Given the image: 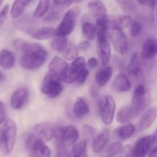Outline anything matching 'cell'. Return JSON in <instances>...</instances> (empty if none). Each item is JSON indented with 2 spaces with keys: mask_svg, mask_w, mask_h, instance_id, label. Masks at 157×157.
Instances as JSON below:
<instances>
[{
  "mask_svg": "<svg viewBox=\"0 0 157 157\" xmlns=\"http://www.w3.org/2000/svg\"><path fill=\"white\" fill-rule=\"evenodd\" d=\"M123 149V145L120 142H114L110 143L102 151V157H115Z\"/></svg>",
  "mask_w": 157,
  "mask_h": 157,
  "instance_id": "cell-31",
  "label": "cell"
},
{
  "mask_svg": "<svg viewBox=\"0 0 157 157\" xmlns=\"http://www.w3.org/2000/svg\"><path fill=\"white\" fill-rule=\"evenodd\" d=\"M148 105H149V99L147 97V92L144 85L140 83L134 90L130 106L135 110L139 116L143 113Z\"/></svg>",
  "mask_w": 157,
  "mask_h": 157,
  "instance_id": "cell-9",
  "label": "cell"
},
{
  "mask_svg": "<svg viewBox=\"0 0 157 157\" xmlns=\"http://www.w3.org/2000/svg\"><path fill=\"white\" fill-rule=\"evenodd\" d=\"M78 49L74 44H70L67 49L63 52V57L66 60H74L78 57Z\"/></svg>",
  "mask_w": 157,
  "mask_h": 157,
  "instance_id": "cell-35",
  "label": "cell"
},
{
  "mask_svg": "<svg viewBox=\"0 0 157 157\" xmlns=\"http://www.w3.org/2000/svg\"><path fill=\"white\" fill-rule=\"evenodd\" d=\"M54 137L57 141L66 146L74 145L79 137V132L74 126L68 125L66 126H54Z\"/></svg>",
  "mask_w": 157,
  "mask_h": 157,
  "instance_id": "cell-5",
  "label": "cell"
},
{
  "mask_svg": "<svg viewBox=\"0 0 157 157\" xmlns=\"http://www.w3.org/2000/svg\"><path fill=\"white\" fill-rule=\"evenodd\" d=\"M129 33L132 37H137L142 32V25L138 21L132 20L129 26Z\"/></svg>",
  "mask_w": 157,
  "mask_h": 157,
  "instance_id": "cell-39",
  "label": "cell"
},
{
  "mask_svg": "<svg viewBox=\"0 0 157 157\" xmlns=\"http://www.w3.org/2000/svg\"><path fill=\"white\" fill-rule=\"evenodd\" d=\"M60 77L53 72H48L45 75L42 84V93L50 99H54L59 96L63 90Z\"/></svg>",
  "mask_w": 157,
  "mask_h": 157,
  "instance_id": "cell-4",
  "label": "cell"
},
{
  "mask_svg": "<svg viewBox=\"0 0 157 157\" xmlns=\"http://www.w3.org/2000/svg\"><path fill=\"white\" fill-rule=\"evenodd\" d=\"M88 75H89V71H88V69H86L83 72H82V74H81V75L79 76V78H78V81H77V82H78V83L81 86L83 85V84L86 82L87 78H88Z\"/></svg>",
  "mask_w": 157,
  "mask_h": 157,
  "instance_id": "cell-45",
  "label": "cell"
},
{
  "mask_svg": "<svg viewBox=\"0 0 157 157\" xmlns=\"http://www.w3.org/2000/svg\"><path fill=\"white\" fill-rule=\"evenodd\" d=\"M136 2H138L140 5L143 6H147L149 8H152L155 4L157 0H135Z\"/></svg>",
  "mask_w": 157,
  "mask_h": 157,
  "instance_id": "cell-42",
  "label": "cell"
},
{
  "mask_svg": "<svg viewBox=\"0 0 157 157\" xmlns=\"http://www.w3.org/2000/svg\"><path fill=\"white\" fill-rule=\"evenodd\" d=\"M131 82L124 74H118L113 81V88L120 93H126L131 89Z\"/></svg>",
  "mask_w": 157,
  "mask_h": 157,
  "instance_id": "cell-21",
  "label": "cell"
},
{
  "mask_svg": "<svg viewBox=\"0 0 157 157\" xmlns=\"http://www.w3.org/2000/svg\"><path fill=\"white\" fill-rule=\"evenodd\" d=\"M52 1H54V0H52Z\"/></svg>",
  "mask_w": 157,
  "mask_h": 157,
  "instance_id": "cell-54",
  "label": "cell"
},
{
  "mask_svg": "<svg viewBox=\"0 0 157 157\" xmlns=\"http://www.w3.org/2000/svg\"><path fill=\"white\" fill-rule=\"evenodd\" d=\"M6 120V110L2 101L0 100V125L3 124Z\"/></svg>",
  "mask_w": 157,
  "mask_h": 157,
  "instance_id": "cell-41",
  "label": "cell"
},
{
  "mask_svg": "<svg viewBox=\"0 0 157 157\" xmlns=\"http://www.w3.org/2000/svg\"><path fill=\"white\" fill-rule=\"evenodd\" d=\"M82 0H74V2H80Z\"/></svg>",
  "mask_w": 157,
  "mask_h": 157,
  "instance_id": "cell-51",
  "label": "cell"
},
{
  "mask_svg": "<svg viewBox=\"0 0 157 157\" xmlns=\"http://www.w3.org/2000/svg\"><path fill=\"white\" fill-rule=\"evenodd\" d=\"M157 118V107H152L146 110L140 118L137 123V129L142 132L150 127Z\"/></svg>",
  "mask_w": 157,
  "mask_h": 157,
  "instance_id": "cell-14",
  "label": "cell"
},
{
  "mask_svg": "<svg viewBox=\"0 0 157 157\" xmlns=\"http://www.w3.org/2000/svg\"><path fill=\"white\" fill-rule=\"evenodd\" d=\"M29 157H42V156L37 155V154H35V153H33V152H31V154H30V155Z\"/></svg>",
  "mask_w": 157,
  "mask_h": 157,
  "instance_id": "cell-49",
  "label": "cell"
},
{
  "mask_svg": "<svg viewBox=\"0 0 157 157\" xmlns=\"http://www.w3.org/2000/svg\"><path fill=\"white\" fill-rule=\"evenodd\" d=\"M129 73L133 78L137 81H143L144 79V73L142 69L141 66H136V67L129 68L128 69Z\"/></svg>",
  "mask_w": 157,
  "mask_h": 157,
  "instance_id": "cell-36",
  "label": "cell"
},
{
  "mask_svg": "<svg viewBox=\"0 0 157 157\" xmlns=\"http://www.w3.org/2000/svg\"><path fill=\"white\" fill-rule=\"evenodd\" d=\"M2 78H3V74H2V72L0 70V82L2 81Z\"/></svg>",
  "mask_w": 157,
  "mask_h": 157,
  "instance_id": "cell-50",
  "label": "cell"
},
{
  "mask_svg": "<svg viewBox=\"0 0 157 157\" xmlns=\"http://www.w3.org/2000/svg\"><path fill=\"white\" fill-rule=\"evenodd\" d=\"M51 6V0H39L33 16L36 18H42L48 13Z\"/></svg>",
  "mask_w": 157,
  "mask_h": 157,
  "instance_id": "cell-33",
  "label": "cell"
},
{
  "mask_svg": "<svg viewBox=\"0 0 157 157\" xmlns=\"http://www.w3.org/2000/svg\"><path fill=\"white\" fill-rule=\"evenodd\" d=\"M59 19V14H57V13H52L51 12L44 19V22H53L57 21Z\"/></svg>",
  "mask_w": 157,
  "mask_h": 157,
  "instance_id": "cell-44",
  "label": "cell"
},
{
  "mask_svg": "<svg viewBox=\"0 0 157 157\" xmlns=\"http://www.w3.org/2000/svg\"><path fill=\"white\" fill-rule=\"evenodd\" d=\"M136 130V128L134 125H132V123H126V124L117 128L115 130V133L120 140L125 141V140H127L131 138L134 135Z\"/></svg>",
  "mask_w": 157,
  "mask_h": 157,
  "instance_id": "cell-27",
  "label": "cell"
},
{
  "mask_svg": "<svg viewBox=\"0 0 157 157\" xmlns=\"http://www.w3.org/2000/svg\"><path fill=\"white\" fill-rule=\"evenodd\" d=\"M82 132H83V136L86 141H88L91 139L94 140V138L96 137V129L93 126H90V125L86 124L82 126Z\"/></svg>",
  "mask_w": 157,
  "mask_h": 157,
  "instance_id": "cell-37",
  "label": "cell"
},
{
  "mask_svg": "<svg viewBox=\"0 0 157 157\" xmlns=\"http://www.w3.org/2000/svg\"><path fill=\"white\" fill-rule=\"evenodd\" d=\"M149 20H150L151 28L154 32L157 33V1L154 6L151 8L150 14H149Z\"/></svg>",
  "mask_w": 157,
  "mask_h": 157,
  "instance_id": "cell-38",
  "label": "cell"
},
{
  "mask_svg": "<svg viewBox=\"0 0 157 157\" xmlns=\"http://www.w3.org/2000/svg\"><path fill=\"white\" fill-rule=\"evenodd\" d=\"M79 14L80 9L78 7H72L68 10L63 20L56 29V35L63 37H66L70 35L75 29Z\"/></svg>",
  "mask_w": 157,
  "mask_h": 157,
  "instance_id": "cell-3",
  "label": "cell"
},
{
  "mask_svg": "<svg viewBox=\"0 0 157 157\" xmlns=\"http://www.w3.org/2000/svg\"><path fill=\"white\" fill-rule=\"evenodd\" d=\"M138 115L136 113L135 110L129 105L122 108L119 110L116 115V120L118 123L121 124H126L134 120L136 117H137Z\"/></svg>",
  "mask_w": 157,
  "mask_h": 157,
  "instance_id": "cell-23",
  "label": "cell"
},
{
  "mask_svg": "<svg viewBox=\"0 0 157 157\" xmlns=\"http://www.w3.org/2000/svg\"><path fill=\"white\" fill-rule=\"evenodd\" d=\"M113 75V68L109 66H105L99 69L95 75L96 84L99 87H104L109 82Z\"/></svg>",
  "mask_w": 157,
  "mask_h": 157,
  "instance_id": "cell-24",
  "label": "cell"
},
{
  "mask_svg": "<svg viewBox=\"0 0 157 157\" xmlns=\"http://www.w3.org/2000/svg\"><path fill=\"white\" fill-rule=\"evenodd\" d=\"M87 64L90 66V68L93 69V68H96L98 65V60L96 59L95 57H91L88 59V62H87Z\"/></svg>",
  "mask_w": 157,
  "mask_h": 157,
  "instance_id": "cell-47",
  "label": "cell"
},
{
  "mask_svg": "<svg viewBox=\"0 0 157 157\" xmlns=\"http://www.w3.org/2000/svg\"><path fill=\"white\" fill-rule=\"evenodd\" d=\"M31 1L32 0H15L10 10L11 17L13 19L20 17Z\"/></svg>",
  "mask_w": 157,
  "mask_h": 157,
  "instance_id": "cell-28",
  "label": "cell"
},
{
  "mask_svg": "<svg viewBox=\"0 0 157 157\" xmlns=\"http://www.w3.org/2000/svg\"><path fill=\"white\" fill-rule=\"evenodd\" d=\"M4 0H0V6H1V5H2V3L3 2Z\"/></svg>",
  "mask_w": 157,
  "mask_h": 157,
  "instance_id": "cell-53",
  "label": "cell"
},
{
  "mask_svg": "<svg viewBox=\"0 0 157 157\" xmlns=\"http://www.w3.org/2000/svg\"><path fill=\"white\" fill-rule=\"evenodd\" d=\"M157 56V39L149 38L145 40L141 47L140 56L143 59H152Z\"/></svg>",
  "mask_w": 157,
  "mask_h": 157,
  "instance_id": "cell-15",
  "label": "cell"
},
{
  "mask_svg": "<svg viewBox=\"0 0 157 157\" xmlns=\"http://www.w3.org/2000/svg\"><path fill=\"white\" fill-rule=\"evenodd\" d=\"M29 99V91L25 88H21L13 93L10 99V104L13 109L18 110L25 105Z\"/></svg>",
  "mask_w": 157,
  "mask_h": 157,
  "instance_id": "cell-16",
  "label": "cell"
},
{
  "mask_svg": "<svg viewBox=\"0 0 157 157\" xmlns=\"http://www.w3.org/2000/svg\"><path fill=\"white\" fill-rule=\"evenodd\" d=\"M69 66L64 59L59 56H55L49 65V71L56 74L62 78V77L67 72Z\"/></svg>",
  "mask_w": 157,
  "mask_h": 157,
  "instance_id": "cell-18",
  "label": "cell"
},
{
  "mask_svg": "<svg viewBox=\"0 0 157 157\" xmlns=\"http://www.w3.org/2000/svg\"><path fill=\"white\" fill-rule=\"evenodd\" d=\"M109 25L110 27H118L124 29L129 27L132 22V19L129 16H108Z\"/></svg>",
  "mask_w": 157,
  "mask_h": 157,
  "instance_id": "cell-26",
  "label": "cell"
},
{
  "mask_svg": "<svg viewBox=\"0 0 157 157\" xmlns=\"http://www.w3.org/2000/svg\"><path fill=\"white\" fill-rule=\"evenodd\" d=\"M27 33L32 38L37 40H46L53 38L56 35V29L52 27L34 28L28 30Z\"/></svg>",
  "mask_w": 157,
  "mask_h": 157,
  "instance_id": "cell-17",
  "label": "cell"
},
{
  "mask_svg": "<svg viewBox=\"0 0 157 157\" xmlns=\"http://www.w3.org/2000/svg\"><path fill=\"white\" fill-rule=\"evenodd\" d=\"M86 69V63L84 57L78 56L73 60L67 72L62 77L61 80L66 83H73L78 81L81 74Z\"/></svg>",
  "mask_w": 157,
  "mask_h": 157,
  "instance_id": "cell-8",
  "label": "cell"
},
{
  "mask_svg": "<svg viewBox=\"0 0 157 157\" xmlns=\"http://www.w3.org/2000/svg\"><path fill=\"white\" fill-rule=\"evenodd\" d=\"M90 42L88 41V40H85V41L81 42L78 45V51H86L90 47Z\"/></svg>",
  "mask_w": 157,
  "mask_h": 157,
  "instance_id": "cell-46",
  "label": "cell"
},
{
  "mask_svg": "<svg viewBox=\"0 0 157 157\" xmlns=\"http://www.w3.org/2000/svg\"><path fill=\"white\" fill-rule=\"evenodd\" d=\"M110 139L109 131L104 129L102 132L96 136L92 143V149L96 153H100L105 149Z\"/></svg>",
  "mask_w": 157,
  "mask_h": 157,
  "instance_id": "cell-19",
  "label": "cell"
},
{
  "mask_svg": "<svg viewBox=\"0 0 157 157\" xmlns=\"http://www.w3.org/2000/svg\"><path fill=\"white\" fill-rule=\"evenodd\" d=\"M82 33L84 38L88 41H91L96 36V26L90 22H85L82 24Z\"/></svg>",
  "mask_w": 157,
  "mask_h": 157,
  "instance_id": "cell-34",
  "label": "cell"
},
{
  "mask_svg": "<svg viewBox=\"0 0 157 157\" xmlns=\"http://www.w3.org/2000/svg\"><path fill=\"white\" fill-rule=\"evenodd\" d=\"M73 113L75 117L78 119L85 117L89 114L90 106L86 99L79 96L75 99L73 105Z\"/></svg>",
  "mask_w": 157,
  "mask_h": 157,
  "instance_id": "cell-22",
  "label": "cell"
},
{
  "mask_svg": "<svg viewBox=\"0 0 157 157\" xmlns=\"http://www.w3.org/2000/svg\"><path fill=\"white\" fill-rule=\"evenodd\" d=\"M118 5L126 14H133L138 10L135 0H116Z\"/></svg>",
  "mask_w": 157,
  "mask_h": 157,
  "instance_id": "cell-30",
  "label": "cell"
},
{
  "mask_svg": "<svg viewBox=\"0 0 157 157\" xmlns=\"http://www.w3.org/2000/svg\"><path fill=\"white\" fill-rule=\"evenodd\" d=\"M25 146L31 152L40 155L42 157H50L51 149L49 146L42 140L36 139L33 135L29 136L26 139Z\"/></svg>",
  "mask_w": 157,
  "mask_h": 157,
  "instance_id": "cell-11",
  "label": "cell"
},
{
  "mask_svg": "<svg viewBox=\"0 0 157 157\" xmlns=\"http://www.w3.org/2000/svg\"><path fill=\"white\" fill-rule=\"evenodd\" d=\"M98 39V54L102 64L107 66L111 59V48L107 40V36L100 33H96Z\"/></svg>",
  "mask_w": 157,
  "mask_h": 157,
  "instance_id": "cell-12",
  "label": "cell"
},
{
  "mask_svg": "<svg viewBox=\"0 0 157 157\" xmlns=\"http://www.w3.org/2000/svg\"><path fill=\"white\" fill-rule=\"evenodd\" d=\"M16 63V57L13 52L8 49H2L0 52V67L4 69H11Z\"/></svg>",
  "mask_w": 157,
  "mask_h": 157,
  "instance_id": "cell-25",
  "label": "cell"
},
{
  "mask_svg": "<svg viewBox=\"0 0 157 157\" xmlns=\"http://www.w3.org/2000/svg\"><path fill=\"white\" fill-rule=\"evenodd\" d=\"M156 153H157V140L155 142V143H154V144L152 145V146L151 147V149H150V150H149L148 155H149V157H152Z\"/></svg>",
  "mask_w": 157,
  "mask_h": 157,
  "instance_id": "cell-48",
  "label": "cell"
},
{
  "mask_svg": "<svg viewBox=\"0 0 157 157\" xmlns=\"http://www.w3.org/2000/svg\"><path fill=\"white\" fill-rule=\"evenodd\" d=\"M154 135H155V137H156V138H157V128H156V130H155V134H154Z\"/></svg>",
  "mask_w": 157,
  "mask_h": 157,
  "instance_id": "cell-52",
  "label": "cell"
},
{
  "mask_svg": "<svg viewBox=\"0 0 157 157\" xmlns=\"http://www.w3.org/2000/svg\"><path fill=\"white\" fill-rule=\"evenodd\" d=\"M53 128V126L49 123H39L34 127L33 136L36 139H39V140H42L46 143L51 141L54 137Z\"/></svg>",
  "mask_w": 157,
  "mask_h": 157,
  "instance_id": "cell-13",
  "label": "cell"
},
{
  "mask_svg": "<svg viewBox=\"0 0 157 157\" xmlns=\"http://www.w3.org/2000/svg\"><path fill=\"white\" fill-rule=\"evenodd\" d=\"M9 11H10V6L9 5H6L2 10H0V24H2L4 22Z\"/></svg>",
  "mask_w": 157,
  "mask_h": 157,
  "instance_id": "cell-43",
  "label": "cell"
},
{
  "mask_svg": "<svg viewBox=\"0 0 157 157\" xmlns=\"http://www.w3.org/2000/svg\"><path fill=\"white\" fill-rule=\"evenodd\" d=\"M87 7L90 15L96 19H102L108 16L106 7L100 0H93L89 2Z\"/></svg>",
  "mask_w": 157,
  "mask_h": 157,
  "instance_id": "cell-20",
  "label": "cell"
},
{
  "mask_svg": "<svg viewBox=\"0 0 157 157\" xmlns=\"http://www.w3.org/2000/svg\"><path fill=\"white\" fill-rule=\"evenodd\" d=\"M116 104L111 96H105L100 99L99 111L101 120L105 125H110L113 121L116 112Z\"/></svg>",
  "mask_w": 157,
  "mask_h": 157,
  "instance_id": "cell-6",
  "label": "cell"
},
{
  "mask_svg": "<svg viewBox=\"0 0 157 157\" xmlns=\"http://www.w3.org/2000/svg\"><path fill=\"white\" fill-rule=\"evenodd\" d=\"M156 140L155 135L145 136L137 140L131 151L132 157H146Z\"/></svg>",
  "mask_w": 157,
  "mask_h": 157,
  "instance_id": "cell-10",
  "label": "cell"
},
{
  "mask_svg": "<svg viewBox=\"0 0 157 157\" xmlns=\"http://www.w3.org/2000/svg\"><path fill=\"white\" fill-rule=\"evenodd\" d=\"M70 157H87V141L82 140L75 143Z\"/></svg>",
  "mask_w": 157,
  "mask_h": 157,
  "instance_id": "cell-32",
  "label": "cell"
},
{
  "mask_svg": "<svg viewBox=\"0 0 157 157\" xmlns=\"http://www.w3.org/2000/svg\"><path fill=\"white\" fill-rule=\"evenodd\" d=\"M17 126L13 120H6L0 129V148L4 153L9 154L13 152L16 143Z\"/></svg>",
  "mask_w": 157,
  "mask_h": 157,
  "instance_id": "cell-2",
  "label": "cell"
},
{
  "mask_svg": "<svg viewBox=\"0 0 157 157\" xmlns=\"http://www.w3.org/2000/svg\"><path fill=\"white\" fill-rule=\"evenodd\" d=\"M20 52L22 55L19 63L23 69L28 70H35L41 67L48 56L46 48L36 43H30L25 41Z\"/></svg>",
  "mask_w": 157,
  "mask_h": 157,
  "instance_id": "cell-1",
  "label": "cell"
},
{
  "mask_svg": "<svg viewBox=\"0 0 157 157\" xmlns=\"http://www.w3.org/2000/svg\"><path fill=\"white\" fill-rule=\"evenodd\" d=\"M109 32L115 50L120 55H125L129 49V42L123 29L110 27Z\"/></svg>",
  "mask_w": 157,
  "mask_h": 157,
  "instance_id": "cell-7",
  "label": "cell"
},
{
  "mask_svg": "<svg viewBox=\"0 0 157 157\" xmlns=\"http://www.w3.org/2000/svg\"><path fill=\"white\" fill-rule=\"evenodd\" d=\"M68 46H69V44H68V40L66 37L55 35V36L52 38V40L51 42V48L52 50L63 53L67 49Z\"/></svg>",
  "mask_w": 157,
  "mask_h": 157,
  "instance_id": "cell-29",
  "label": "cell"
},
{
  "mask_svg": "<svg viewBox=\"0 0 157 157\" xmlns=\"http://www.w3.org/2000/svg\"><path fill=\"white\" fill-rule=\"evenodd\" d=\"M71 155L69 154L67 149V146H64L63 143L58 142L57 145V153L56 157H70Z\"/></svg>",
  "mask_w": 157,
  "mask_h": 157,
  "instance_id": "cell-40",
  "label": "cell"
}]
</instances>
